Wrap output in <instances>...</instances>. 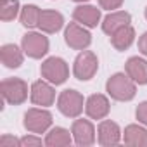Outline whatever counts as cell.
Segmentation results:
<instances>
[{"mask_svg": "<svg viewBox=\"0 0 147 147\" xmlns=\"http://www.w3.org/2000/svg\"><path fill=\"white\" fill-rule=\"evenodd\" d=\"M73 2H78V4H83V2H88V0H73Z\"/></svg>", "mask_w": 147, "mask_h": 147, "instance_id": "83f0119b", "label": "cell"}, {"mask_svg": "<svg viewBox=\"0 0 147 147\" xmlns=\"http://www.w3.org/2000/svg\"><path fill=\"white\" fill-rule=\"evenodd\" d=\"M40 16H42V9L35 4H26L24 7H21V12H19V21L24 28L28 30H33V28H38L40 24Z\"/></svg>", "mask_w": 147, "mask_h": 147, "instance_id": "44dd1931", "label": "cell"}, {"mask_svg": "<svg viewBox=\"0 0 147 147\" xmlns=\"http://www.w3.org/2000/svg\"><path fill=\"white\" fill-rule=\"evenodd\" d=\"M23 125L31 133H45L52 126V114L45 107H31L24 113Z\"/></svg>", "mask_w": 147, "mask_h": 147, "instance_id": "8992f818", "label": "cell"}, {"mask_svg": "<svg viewBox=\"0 0 147 147\" xmlns=\"http://www.w3.org/2000/svg\"><path fill=\"white\" fill-rule=\"evenodd\" d=\"M106 92L114 100L128 102L137 95V83L126 73H114L106 83Z\"/></svg>", "mask_w": 147, "mask_h": 147, "instance_id": "6da1fadb", "label": "cell"}, {"mask_svg": "<svg viewBox=\"0 0 147 147\" xmlns=\"http://www.w3.org/2000/svg\"><path fill=\"white\" fill-rule=\"evenodd\" d=\"M138 50H140V54H142V55H145V57H147V31L138 38Z\"/></svg>", "mask_w": 147, "mask_h": 147, "instance_id": "4316f807", "label": "cell"}, {"mask_svg": "<svg viewBox=\"0 0 147 147\" xmlns=\"http://www.w3.org/2000/svg\"><path fill=\"white\" fill-rule=\"evenodd\" d=\"M123 140L130 147H147V126L128 125L123 131Z\"/></svg>", "mask_w": 147, "mask_h": 147, "instance_id": "e0dca14e", "label": "cell"}, {"mask_svg": "<svg viewBox=\"0 0 147 147\" xmlns=\"http://www.w3.org/2000/svg\"><path fill=\"white\" fill-rule=\"evenodd\" d=\"M99 5L106 11H116L123 5V0H99Z\"/></svg>", "mask_w": 147, "mask_h": 147, "instance_id": "484cf974", "label": "cell"}, {"mask_svg": "<svg viewBox=\"0 0 147 147\" xmlns=\"http://www.w3.org/2000/svg\"><path fill=\"white\" fill-rule=\"evenodd\" d=\"M144 16H145V19H147V7H145V11H144Z\"/></svg>", "mask_w": 147, "mask_h": 147, "instance_id": "f1b7e54d", "label": "cell"}, {"mask_svg": "<svg viewBox=\"0 0 147 147\" xmlns=\"http://www.w3.org/2000/svg\"><path fill=\"white\" fill-rule=\"evenodd\" d=\"M40 75L52 85H62L69 78V67L62 57H49L40 66Z\"/></svg>", "mask_w": 147, "mask_h": 147, "instance_id": "7a4b0ae2", "label": "cell"}, {"mask_svg": "<svg viewBox=\"0 0 147 147\" xmlns=\"http://www.w3.org/2000/svg\"><path fill=\"white\" fill-rule=\"evenodd\" d=\"M73 142V133L62 126H54L47 131V137H45V145L47 147H66V145H71Z\"/></svg>", "mask_w": 147, "mask_h": 147, "instance_id": "d6986e66", "label": "cell"}, {"mask_svg": "<svg viewBox=\"0 0 147 147\" xmlns=\"http://www.w3.org/2000/svg\"><path fill=\"white\" fill-rule=\"evenodd\" d=\"M73 19L87 28H95L100 23V9L88 4H80L73 11Z\"/></svg>", "mask_w": 147, "mask_h": 147, "instance_id": "4fadbf2b", "label": "cell"}, {"mask_svg": "<svg viewBox=\"0 0 147 147\" xmlns=\"http://www.w3.org/2000/svg\"><path fill=\"white\" fill-rule=\"evenodd\" d=\"M71 133H73V140H75L76 145L80 147H88V145H94L95 140H97V135H95V126L92 125L90 119H75L71 125Z\"/></svg>", "mask_w": 147, "mask_h": 147, "instance_id": "9c48e42d", "label": "cell"}, {"mask_svg": "<svg viewBox=\"0 0 147 147\" xmlns=\"http://www.w3.org/2000/svg\"><path fill=\"white\" fill-rule=\"evenodd\" d=\"M123 138V131L119 128L118 123L111 121V119H102L97 126V142L102 147H111V145H118Z\"/></svg>", "mask_w": 147, "mask_h": 147, "instance_id": "8fae6325", "label": "cell"}, {"mask_svg": "<svg viewBox=\"0 0 147 147\" xmlns=\"http://www.w3.org/2000/svg\"><path fill=\"white\" fill-rule=\"evenodd\" d=\"M99 69V59L92 50H82L73 62V75L80 82H88L95 76Z\"/></svg>", "mask_w": 147, "mask_h": 147, "instance_id": "3957f363", "label": "cell"}, {"mask_svg": "<svg viewBox=\"0 0 147 147\" xmlns=\"http://www.w3.org/2000/svg\"><path fill=\"white\" fill-rule=\"evenodd\" d=\"M0 61L9 69H18L24 61V50L16 43H4L0 47Z\"/></svg>", "mask_w": 147, "mask_h": 147, "instance_id": "2e32d148", "label": "cell"}, {"mask_svg": "<svg viewBox=\"0 0 147 147\" xmlns=\"http://www.w3.org/2000/svg\"><path fill=\"white\" fill-rule=\"evenodd\" d=\"M2 99L11 106H19L28 99V83L21 78H5L0 85Z\"/></svg>", "mask_w": 147, "mask_h": 147, "instance_id": "5b68a950", "label": "cell"}, {"mask_svg": "<svg viewBox=\"0 0 147 147\" xmlns=\"http://www.w3.org/2000/svg\"><path fill=\"white\" fill-rule=\"evenodd\" d=\"M30 99L35 106L40 107H49L54 104L55 100V90L54 85L47 80H36L33 82L31 88H30Z\"/></svg>", "mask_w": 147, "mask_h": 147, "instance_id": "30bf717a", "label": "cell"}, {"mask_svg": "<svg viewBox=\"0 0 147 147\" xmlns=\"http://www.w3.org/2000/svg\"><path fill=\"white\" fill-rule=\"evenodd\" d=\"M135 118L138 119V123H140V125L147 126V100H144V102H140V104L137 106Z\"/></svg>", "mask_w": 147, "mask_h": 147, "instance_id": "cb8c5ba5", "label": "cell"}, {"mask_svg": "<svg viewBox=\"0 0 147 147\" xmlns=\"http://www.w3.org/2000/svg\"><path fill=\"white\" fill-rule=\"evenodd\" d=\"M131 23V16H130V12H126V11H111L104 19H102V31L106 33V35H113L114 31H118L119 28H123V26H128Z\"/></svg>", "mask_w": 147, "mask_h": 147, "instance_id": "5bb4252c", "label": "cell"}, {"mask_svg": "<svg viewBox=\"0 0 147 147\" xmlns=\"http://www.w3.org/2000/svg\"><path fill=\"white\" fill-rule=\"evenodd\" d=\"M64 42L75 50H85L92 43V35L87 30V26L80 23H69L64 30Z\"/></svg>", "mask_w": 147, "mask_h": 147, "instance_id": "ba28073f", "label": "cell"}, {"mask_svg": "<svg viewBox=\"0 0 147 147\" xmlns=\"http://www.w3.org/2000/svg\"><path fill=\"white\" fill-rule=\"evenodd\" d=\"M49 47H50V43H49V38L43 35V31L42 33H38V31H28L23 36V40H21V49L31 59H42V57H45L47 52H49Z\"/></svg>", "mask_w": 147, "mask_h": 147, "instance_id": "52a82bcc", "label": "cell"}, {"mask_svg": "<svg viewBox=\"0 0 147 147\" xmlns=\"http://www.w3.org/2000/svg\"><path fill=\"white\" fill-rule=\"evenodd\" d=\"M133 42H135V30H133L131 24L123 26V28H119L118 31H114L111 35V45L119 52L130 49Z\"/></svg>", "mask_w": 147, "mask_h": 147, "instance_id": "ffe728a7", "label": "cell"}, {"mask_svg": "<svg viewBox=\"0 0 147 147\" xmlns=\"http://www.w3.org/2000/svg\"><path fill=\"white\" fill-rule=\"evenodd\" d=\"M19 12H21L19 0H0V19L4 23L16 19Z\"/></svg>", "mask_w": 147, "mask_h": 147, "instance_id": "7402d4cb", "label": "cell"}, {"mask_svg": "<svg viewBox=\"0 0 147 147\" xmlns=\"http://www.w3.org/2000/svg\"><path fill=\"white\" fill-rule=\"evenodd\" d=\"M0 145L2 147H21V138H16V137L5 133L0 137Z\"/></svg>", "mask_w": 147, "mask_h": 147, "instance_id": "d4e9b609", "label": "cell"}, {"mask_svg": "<svg viewBox=\"0 0 147 147\" xmlns=\"http://www.w3.org/2000/svg\"><path fill=\"white\" fill-rule=\"evenodd\" d=\"M111 102L104 94H94L85 100V113L90 119H104L109 114Z\"/></svg>", "mask_w": 147, "mask_h": 147, "instance_id": "7c38bea8", "label": "cell"}, {"mask_svg": "<svg viewBox=\"0 0 147 147\" xmlns=\"http://www.w3.org/2000/svg\"><path fill=\"white\" fill-rule=\"evenodd\" d=\"M62 26H64V18H62L61 12L50 11V9H49V11H42L38 28H40L43 33H49V35L57 33Z\"/></svg>", "mask_w": 147, "mask_h": 147, "instance_id": "ac0fdd59", "label": "cell"}, {"mask_svg": "<svg viewBox=\"0 0 147 147\" xmlns=\"http://www.w3.org/2000/svg\"><path fill=\"white\" fill-rule=\"evenodd\" d=\"M43 144H45V140H42L36 133H31V131L28 135L21 137V147H40Z\"/></svg>", "mask_w": 147, "mask_h": 147, "instance_id": "603a6c76", "label": "cell"}, {"mask_svg": "<svg viewBox=\"0 0 147 147\" xmlns=\"http://www.w3.org/2000/svg\"><path fill=\"white\" fill-rule=\"evenodd\" d=\"M57 109L66 118H78L85 109V99L78 90L67 88L57 97Z\"/></svg>", "mask_w": 147, "mask_h": 147, "instance_id": "277c9868", "label": "cell"}, {"mask_svg": "<svg viewBox=\"0 0 147 147\" xmlns=\"http://www.w3.org/2000/svg\"><path fill=\"white\" fill-rule=\"evenodd\" d=\"M125 73L137 83V85H147V61L135 55L130 57L125 64Z\"/></svg>", "mask_w": 147, "mask_h": 147, "instance_id": "9a60e30c", "label": "cell"}]
</instances>
